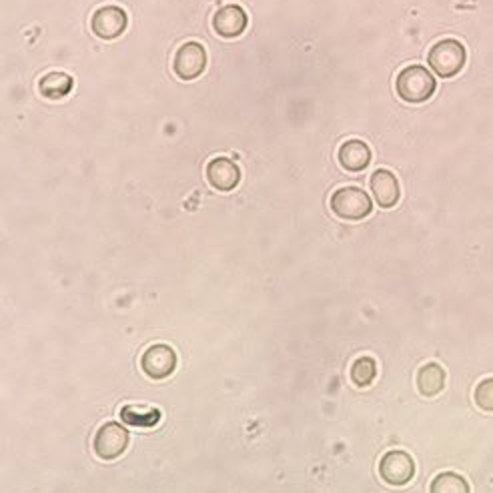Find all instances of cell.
<instances>
[{
    "instance_id": "6da1fadb",
    "label": "cell",
    "mask_w": 493,
    "mask_h": 493,
    "mask_svg": "<svg viewBox=\"0 0 493 493\" xmlns=\"http://www.w3.org/2000/svg\"><path fill=\"white\" fill-rule=\"evenodd\" d=\"M436 76H433L428 68H423L419 65H411L397 75L396 81V91L399 98H403L406 103L411 105H419L426 103L429 98L436 95Z\"/></svg>"
},
{
    "instance_id": "7a4b0ae2",
    "label": "cell",
    "mask_w": 493,
    "mask_h": 493,
    "mask_svg": "<svg viewBox=\"0 0 493 493\" xmlns=\"http://www.w3.org/2000/svg\"><path fill=\"white\" fill-rule=\"evenodd\" d=\"M329 206L333 215L343 221H361L373 211L369 195L359 186H341L331 195Z\"/></svg>"
},
{
    "instance_id": "3957f363",
    "label": "cell",
    "mask_w": 493,
    "mask_h": 493,
    "mask_svg": "<svg viewBox=\"0 0 493 493\" xmlns=\"http://www.w3.org/2000/svg\"><path fill=\"white\" fill-rule=\"evenodd\" d=\"M466 46L461 43L453 41V38H446V41H439L433 45L429 51V66L433 73L439 75L441 78H451L461 73L463 65H466Z\"/></svg>"
},
{
    "instance_id": "277c9868",
    "label": "cell",
    "mask_w": 493,
    "mask_h": 493,
    "mask_svg": "<svg viewBox=\"0 0 493 493\" xmlns=\"http://www.w3.org/2000/svg\"><path fill=\"white\" fill-rule=\"evenodd\" d=\"M129 448V431L115 421H108L96 431L95 436V453L105 461L121 458Z\"/></svg>"
},
{
    "instance_id": "5b68a950",
    "label": "cell",
    "mask_w": 493,
    "mask_h": 493,
    "mask_svg": "<svg viewBox=\"0 0 493 493\" xmlns=\"http://www.w3.org/2000/svg\"><path fill=\"white\" fill-rule=\"evenodd\" d=\"M126 25H129V16H126L121 6L115 5L101 6L91 16L93 33L95 36L101 38V41H115V38L126 31Z\"/></svg>"
},
{
    "instance_id": "8992f818",
    "label": "cell",
    "mask_w": 493,
    "mask_h": 493,
    "mask_svg": "<svg viewBox=\"0 0 493 493\" xmlns=\"http://www.w3.org/2000/svg\"><path fill=\"white\" fill-rule=\"evenodd\" d=\"M206 68V51L199 43H185L173 58V71L181 81H195Z\"/></svg>"
},
{
    "instance_id": "52a82bcc",
    "label": "cell",
    "mask_w": 493,
    "mask_h": 493,
    "mask_svg": "<svg viewBox=\"0 0 493 493\" xmlns=\"http://www.w3.org/2000/svg\"><path fill=\"white\" fill-rule=\"evenodd\" d=\"M379 476L389 486H406L416 476V463L406 451H387L379 461Z\"/></svg>"
},
{
    "instance_id": "ba28073f",
    "label": "cell",
    "mask_w": 493,
    "mask_h": 493,
    "mask_svg": "<svg viewBox=\"0 0 493 493\" xmlns=\"http://www.w3.org/2000/svg\"><path fill=\"white\" fill-rule=\"evenodd\" d=\"M141 367L151 379H165L176 367V355L169 345H153V347L145 351Z\"/></svg>"
},
{
    "instance_id": "9c48e42d",
    "label": "cell",
    "mask_w": 493,
    "mask_h": 493,
    "mask_svg": "<svg viewBox=\"0 0 493 493\" xmlns=\"http://www.w3.org/2000/svg\"><path fill=\"white\" fill-rule=\"evenodd\" d=\"M246 25H249V18L241 6L236 5H226L213 16V31L221 38H236L246 31Z\"/></svg>"
},
{
    "instance_id": "30bf717a",
    "label": "cell",
    "mask_w": 493,
    "mask_h": 493,
    "mask_svg": "<svg viewBox=\"0 0 493 493\" xmlns=\"http://www.w3.org/2000/svg\"><path fill=\"white\" fill-rule=\"evenodd\" d=\"M206 181L213 189L221 193L233 191L241 181V171L235 161L226 159V156H216L209 165H206Z\"/></svg>"
},
{
    "instance_id": "8fae6325",
    "label": "cell",
    "mask_w": 493,
    "mask_h": 493,
    "mask_svg": "<svg viewBox=\"0 0 493 493\" xmlns=\"http://www.w3.org/2000/svg\"><path fill=\"white\" fill-rule=\"evenodd\" d=\"M371 193L376 196V203L381 209H391L399 203V183L396 175L387 169H379L371 175Z\"/></svg>"
},
{
    "instance_id": "7c38bea8",
    "label": "cell",
    "mask_w": 493,
    "mask_h": 493,
    "mask_svg": "<svg viewBox=\"0 0 493 493\" xmlns=\"http://www.w3.org/2000/svg\"><path fill=\"white\" fill-rule=\"evenodd\" d=\"M371 149L359 139H349L339 146L337 159L345 171L361 173L371 165Z\"/></svg>"
},
{
    "instance_id": "4fadbf2b",
    "label": "cell",
    "mask_w": 493,
    "mask_h": 493,
    "mask_svg": "<svg viewBox=\"0 0 493 493\" xmlns=\"http://www.w3.org/2000/svg\"><path fill=\"white\" fill-rule=\"evenodd\" d=\"M75 86V81L71 75L66 73H48L45 75L41 81H38V91L48 101H63L65 96L71 95Z\"/></svg>"
},
{
    "instance_id": "5bb4252c",
    "label": "cell",
    "mask_w": 493,
    "mask_h": 493,
    "mask_svg": "<svg viewBox=\"0 0 493 493\" xmlns=\"http://www.w3.org/2000/svg\"><path fill=\"white\" fill-rule=\"evenodd\" d=\"M446 387V371L438 363L423 365L418 373V389L421 396L436 397Z\"/></svg>"
},
{
    "instance_id": "9a60e30c",
    "label": "cell",
    "mask_w": 493,
    "mask_h": 493,
    "mask_svg": "<svg viewBox=\"0 0 493 493\" xmlns=\"http://www.w3.org/2000/svg\"><path fill=\"white\" fill-rule=\"evenodd\" d=\"M429 493H469V483L458 473L446 471L431 481Z\"/></svg>"
},
{
    "instance_id": "2e32d148",
    "label": "cell",
    "mask_w": 493,
    "mask_h": 493,
    "mask_svg": "<svg viewBox=\"0 0 493 493\" xmlns=\"http://www.w3.org/2000/svg\"><path fill=\"white\" fill-rule=\"evenodd\" d=\"M123 421L125 423H131V426H139V428H149V426H155L156 421H159L161 413L153 409V407H136V406H131V407H123Z\"/></svg>"
},
{
    "instance_id": "e0dca14e",
    "label": "cell",
    "mask_w": 493,
    "mask_h": 493,
    "mask_svg": "<svg viewBox=\"0 0 493 493\" xmlns=\"http://www.w3.org/2000/svg\"><path fill=\"white\" fill-rule=\"evenodd\" d=\"M377 376V365L371 357H361L353 363L351 367V381L357 387H367Z\"/></svg>"
},
{
    "instance_id": "ac0fdd59",
    "label": "cell",
    "mask_w": 493,
    "mask_h": 493,
    "mask_svg": "<svg viewBox=\"0 0 493 493\" xmlns=\"http://www.w3.org/2000/svg\"><path fill=\"white\" fill-rule=\"evenodd\" d=\"M473 397H476V403H478L479 409L493 413V377L483 379L476 387V396Z\"/></svg>"
}]
</instances>
